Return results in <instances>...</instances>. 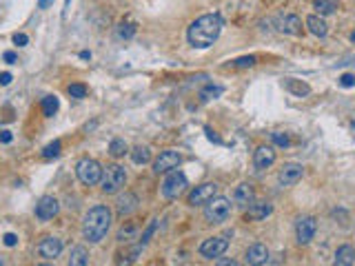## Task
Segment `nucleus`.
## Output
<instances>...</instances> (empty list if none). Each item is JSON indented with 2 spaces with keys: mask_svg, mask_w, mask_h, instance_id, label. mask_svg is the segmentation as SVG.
Instances as JSON below:
<instances>
[{
  "mask_svg": "<svg viewBox=\"0 0 355 266\" xmlns=\"http://www.w3.org/2000/svg\"><path fill=\"white\" fill-rule=\"evenodd\" d=\"M51 3H53V0H40V3H38V7H40V9H47Z\"/></svg>",
  "mask_w": 355,
  "mask_h": 266,
  "instance_id": "nucleus-42",
  "label": "nucleus"
},
{
  "mask_svg": "<svg viewBox=\"0 0 355 266\" xmlns=\"http://www.w3.org/2000/svg\"><path fill=\"white\" fill-rule=\"evenodd\" d=\"M58 209H60V204L53 195H42L36 204V218L42 220V222L53 220L55 215H58Z\"/></svg>",
  "mask_w": 355,
  "mask_h": 266,
  "instance_id": "nucleus-10",
  "label": "nucleus"
},
{
  "mask_svg": "<svg viewBox=\"0 0 355 266\" xmlns=\"http://www.w3.org/2000/svg\"><path fill=\"white\" fill-rule=\"evenodd\" d=\"M249 266H262L269 259V248L264 244H253V246L247 248V255H244Z\"/></svg>",
  "mask_w": 355,
  "mask_h": 266,
  "instance_id": "nucleus-16",
  "label": "nucleus"
},
{
  "mask_svg": "<svg viewBox=\"0 0 355 266\" xmlns=\"http://www.w3.org/2000/svg\"><path fill=\"white\" fill-rule=\"evenodd\" d=\"M222 27H224V20H222L220 14H204V16H200L198 20H193L191 25H189V31H187L189 44H191V47H196V49L211 47V44H213L220 38Z\"/></svg>",
  "mask_w": 355,
  "mask_h": 266,
  "instance_id": "nucleus-1",
  "label": "nucleus"
},
{
  "mask_svg": "<svg viewBox=\"0 0 355 266\" xmlns=\"http://www.w3.org/2000/svg\"><path fill=\"white\" fill-rule=\"evenodd\" d=\"M14 42L18 44V47H25V44L29 42V38H27L25 33H14Z\"/></svg>",
  "mask_w": 355,
  "mask_h": 266,
  "instance_id": "nucleus-37",
  "label": "nucleus"
},
{
  "mask_svg": "<svg viewBox=\"0 0 355 266\" xmlns=\"http://www.w3.org/2000/svg\"><path fill=\"white\" fill-rule=\"evenodd\" d=\"M351 40H353V42H355V31H353V33H351Z\"/></svg>",
  "mask_w": 355,
  "mask_h": 266,
  "instance_id": "nucleus-45",
  "label": "nucleus"
},
{
  "mask_svg": "<svg viewBox=\"0 0 355 266\" xmlns=\"http://www.w3.org/2000/svg\"><path fill=\"white\" fill-rule=\"evenodd\" d=\"M355 264V248L351 244H342L335 251V259H333V266H353Z\"/></svg>",
  "mask_w": 355,
  "mask_h": 266,
  "instance_id": "nucleus-18",
  "label": "nucleus"
},
{
  "mask_svg": "<svg viewBox=\"0 0 355 266\" xmlns=\"http://www.w3.org/2000/svg\"><path fill=\"white\" fill-rule=\"evenodd\" d=\"M69 3H71V0H65V7H69Z\"/></svg>",
  "mask_w": 355,
  "mask_h": 266,
  "instance_id": "nucleus-44",
  "label": "nucleus"
},
{
  "mask_svg": "<svg viewBox=\"0 0 355 266\" xmlns=\"http://www.w3.org/2000/svg\"><path fill=\"white\" fill-rule=\"evenodd\" d=\"M80 58L82 60H89V58H91V53H89V51H80Z\"/></svg>",
  "mask_w": 355,
  "mask_h": 266,
  "instance_id": "nucleus-43",
  "label": "nucleus"
},
{
  "mask_svg": "<svg viewBox=\"0 0 355 266\" xmlns=\"http://www.w3.org/2000/svg\"><path fill=\"white\" fill-rule=\"evenodd\" d=\"M127 182V173L120 164H109L107 169H102V180H100V186H102L104 193H118Z\"/></svg>",
  "mask_w": 355,
  "mask_h": 266,
  "instance_id": "nucleus-5",
  "label": "nucleus"
},
{
  "mask_svg": "<svg viewBox=\"0 0 355 266\" xmlns=\"http://www.w3.org/2000/svg\"><path fill=\"white\" fill-rule=\"evenodd\" d=\"M67 91H69L71 98H78V100L87 96V87H85V85H78V82H76V85H69V89H67Z\"/></svg>",
  "mask_w": 355,
  "mask_h": 266,
  "instance_id": "nucleus-30",
  "label": "nucleus"
},
{
  "mask_svg": "<svg viewBox=\"0 0 355 266\" xmlns=\"http://www.w3.org/2000/svg\"><path fill=\"white\" fill-rule=\"evenodd\" d=\"M76 175H78V180L87 186L100 184V180H102V166L93 158H82L80 162L76 164Z\"/></svg>",
  "mask_w": 355,
  "mask_h": 266,
  "instance_id": "nucleus-4",
  "label": "nucleus"
},
{
  "mask_svg": "<svg viewBox=\"0 0 355 266\" xmlns=\"http://www.w3.org/2000/svg\"><path fill=\"white\" fill-rule=\"evenodd\" d=\"M155 226H158V222H155V220H153V222H151V224H149V229H147V231H144V233H142V237H140V242H138V246H140V248H142V246H144V244H147V242H149V237H151V235H153V231H155Z\"/></svg>",
  "mask_w": 355,
  "mask_h": 266,
  "instance_id": "nucleus-34",
  "label": "nucleus"
},
{
  "mask_svg": "<svg viewBox=\"0 0 355 266\" xmlns=\"http://www.w3.org/2000/svg\"><path fill=\"white\" fill-rule=\"evenodd\" d=\"M136 209H138V197L133 195V193L127 191L125 195L118 197V215H120V218H127V215H131Z\"/></svg>",
  "mask_w": 355,
  "mask_h": 266,
  "instance_id": "nucleus-19",
  "label": "nucleus"
},
{
  "mask_svg": "<svg viewBox=\"0 0 355 266\" xmlns=\"http://www.w3.org/2000/svg\"><path fill=\"white\" fill-rule=\"evenodd\" d=\"M215 193H218V184H213V182L200 184V186H196L191 193H189V204H191V207H200V204H207L209 200H213V197H215Z\"/></svg>",
  "mask_w": 355,
  "mask_h": 266,
  "instance_id": "nucleus-9",
  "label": "nucleus"
},
{
  "mask_svg": "<svg viewBox=\"0 0 355 266\" xmlns=\"http://www.w3.org/2000/svg\"><path fill=\"white\" fill-rule=\"evenodd\" d=\"M226 248H229V242H226L224 237H209V240H204L200 244V255L207 259L222 257V255L226 253Z\"/></svg>",
  "mask_w": 355,
  "mask_h": 266,
  "instance_id": "nucleus-8",
  "label": "nucleus"
},
{
  "mask_svg": "<svg viewBox=\"0 0 355 266\" xmlns=\"http://www.w3.org/2000/svg\"><path fill=\"white\" fill-rule=\"evenodd\" d=\"M182 162V155L178 153V151H162L155 158V162H153V171L155 173H169V171H175L178 166H180Z\"/></svg>",
  "mask_w": 355,
  "mask_h": 266,
  "instance_id": "nucleus-7",
  "label": "nucleus"
},
{
  "mask_svg": "<svg viewBox=\"0 0 355 266\" xmlns=\"http://www.w3.org/2000/svg\"><path fill=\"white\" fill-rule=\"evenodd\" d=\"M233 202L238 204L240 209H249L251 204L255 202V191L251 184H247V182H242V184L235 186V193H233Z\"/></svg>",
  "mask_w": 355,
  "mask_h": 266,
  "instance_id": "nucleus-14",
  "label": "nucleus"
},
{
  "mask_svg": "<svg viewBox=\"0 0 355 266\" xmlns=\"http://www.w3.org/2000/svg\"><path fill=\"white\" fill-rule=\"evenodd\" d=\"M42 111L47 118H51V115H55V111H58V98L55 96H47L42 100Z\"/></svg>",
  "mask_w": 355,
  "mask_h": 266,
  "instance_id": "nucleus-26",
  "label": "nucleus"
},
{
  "mask_svg": "<svg viewBox=\"0 0 355 266\" xmlns=\"http://www.w3.org/2000/svg\"><path fill=\"white\" fill-rule=\"evenodd\" d=\"M38 253H40L44 259H55L63 253V240H60V237H53V235L44 237L40 242V246H38Z\"/></svg>",
  "mask_w": 355,
  "mask_h": 266,
  "instance_id": "nucleus-13",
  "label": "nucleus"
},
{
  "mask_svg": "<svg viewBox=\"0 0 355 266\" xmlns=\"http://www.w3.org/2000/svg\"><path fill=\"white\" fill-rule=\"evenodd\" d=\"M231 64L238 66V69H244V66H253V64H255V55H242V58L233 60Z\"/></svg>",
  "mask_w": 355,
  "mask_h": 266,
  "instance_id": "nucleus-31",
  "label": "nucleus"
},
{
  "mask_svg": "<svg viewBox=\"0 0 355 266\" xmlns=\"http://www.w3.org/2000/svg\"><path fill=\"white\" fill-rule=\"evenodd\" d=\"M275 162V151H273V147H258L255 149V153H253V164H255V169H260V171H264V169H269L271 164Z\"/></svg>",
  "mask_w": 355,
  "mask_h": 266,
  "instance_id": "nucleus-17",
  "label": "nucleus"
},
{
  "mask_svg": "<svg viewBox=\"0 0 355 266\" xmlns=\"http://www.w3.org/2000/svg\"><path fill=\"white\" fill-rule=\"evenodd\" d=\"M284 87H286V91H291L293 96H298V98L309 96V93H311V87L307 85V82L295 80V78H286V80H284Z\"/></svg>",
  "mask_w": 355,
  "mask_h": 266,
  "instance_id": "nucleus-22",
  "label": "nucleus"
},
{
  "mask_svg": "<svg viewBox=\"0 0 355 266\" xmlns=\"http://www.w3.org/2000/svg\"><path fill=\"white\" fill-rule=\"evenodd\" d=\"M38 266H51V264H38Z\"/></svg>",
  "mask_w": 355,
  "mask_h": 266,
  "instance_id": "nucleus-46",
  "label": "nucleus"
},
{
  "mask_svg": "<svg viewBox=\"0 0 355 266\" xmlns=\"http://www.w3.org/2000/svg\"><path fill=\"white\" fill-rule=\"evenodd\" d=\"M3 60H5L7 64H16V60H18V58H16V53H14V51H5Z\"/></svg>",
  "mask_w": 355,
  "mask_h": 266,
  "instance_id": "nucleus-39",
  "label": "nucleus"
},
{
  "mask_svg": "<svg viewBox=\"0 0 355 266\" xmlns=\"http://www.w3.org/2000/svg\"><path fill=\"white\" fill-rule=\"evenodd\" d=\"M9 82H11V74H7V71H5V74H0V85L7 87Z\"/></svg>",
  "mask_w": 355,
  "mask_h": 266,
  "instance_id": "nucleus-41",
  "label": "nucleus"
},
{
  "mask_svg": "<svg viewBox=\"0 0 355 266\" xmlns=\"http://www.w3.org/2000/svg\"><path fill=\"white\" fill-rule=\"evenodd\" d=\"M273 213V207L269 202H253L251 207L247 209V218L249 220H264Z\"/></svg>",
  "mask_w": 355,
  "mask_h": 266,
  "instance_id": "nucleus-20",
  "label": "nucleus"
},
{
  "mask_svg": "<svg viewBox=\"0 0 355 266\" xmlns=\"http://www.w3.org/2000/svg\"><path fill=\"white\" fill-rule=\"evenodd\" d=\"M187 186H189V180H187V175L182 173V171H169V175L164 177V182H162V195L166 200H175L178 195H182V193L187 191Z\"/></svg>",
  "mask_w": 355,
  "mask_h": 266,
  "instance_id": "nucleus-6",
  "label": "nucleus"
},
{
  "mask_svg": "<svg viewBox=\"0 0 355 266\" xmlns=\"http://www.w3.org/2000/svg\"><path fill=\"white\" fill-rule=\"evenodd\" d=\"M277 29L282 33H288V36H300V33H302V20H300L295 14L280 16V18H277Z\"/></svg>",
  "mask_w": 355,
  "mask_h": 266,
  "instance_id": "nucleus-15",
  "label": "nucleus"
},
{
  "mask_svg": "<svg viewBox=\"0 0 355 266\" xmlns=\"http://www.w3.org/2000/svg\"><path fill=\"white\" fill-rule=\"evenodd\" d=\"M3 242H5V246H16L18 244V235L16 233H5V237H3Z\"/></svg>",
  "mask_w": 355,
  "mask_h": 266,
  "instance_id": "nucleus-35",
  "label": "nucleus"
},
{
  "mask_svg": "<svg viewBox=\"0 0 355 266\" xmlns=\"http://www.w3.org/2000/svg\"><path fill=\"white\" fill-rule=\"evenodd\" d=\"M340 85H342V87H353V85H355V76H353V74H344V76L340 78Z\"/></svg>",
  "mask_w": 355,
  "mask_h": 266,
  "instance_id": "nucleus-36",
  "label": "nucleus"
},
{
  "mask_svg": "<svg viewBox=\"0 0 355 266\" xmlns=\"http://www.w3.org/2000/svg\"><path fill=\"white\" fill-rule=\"evenodd\" d=\"M271 138H273V142L277 144V147H288V144H291L288 136H286V133H282V131H273V133H271Z\"/></svg>",
  "mask_w": 355,
  "mask_h": 266,
  "instance_id": "nucleus-33",
  "label": "nucleus"
},
{
  "mask_svg": "<svg viewBox=\"0 0 355 266\" xmlns=\"http://www.w3.org/2000/svg\"><path fill=\"white\" fill-rule=\"evenodd\" d=\"M304 173V166L298 162H286L277 173V180H280L282 186H293L295 182H300V177Z\"/></svg>",
  "mask_w": 355,
  "mask_h": 266,
  "instance_id": "nucleus-12",
  "label": "nucleus"
},
{
  "mask_svg": "<svg viewBox=\"0 0 355 266\" xmlns=\"http://www.w3.org/2000/svg\"><path fill=\"white\" fill-rule=\"evenodd\" d=\"M0 142H3V144H9V142H11V131H0Z\"/></svg>",
  "mask_w": 355,
  "mask_h": 266,
  "instance_id": "nucleus-40",
  "label": "nucleus"
},
{
  "mask_svg": "<svg viewBox=\"0 0 355 266\" xmlns=\"http://www.w3.org/2000/svg\"><path fill=\"white\" fill-rule=\"evenodd\" d=\"M231 215V200L215 195L213 200H209L207 207H204V220L209 224H222L226 218Z\"/></svg>",
  "mask_w": 355,
  "mask_h": 266,
  "instance_id": "nucleus-3",
  "label": "nucleus"
},
{
  "mask_svg": "<svg viewBox=\"0 0 355 266\" xmlns=\"http://www.w3.org/2000/svg\"><path fill=\"white\" fill-rule=\"evenodd\" d=\"M307 27H309V31L313 33V36H318V38H324L326 33H329V27H326V22H324L322 16H309Z\"/></svg>",
  "mask_w": 355,
  "mask_h": 266,
  "instance_id": "nucleus-21",
  "label": "nucleus"
},
{
  "mask_svg": "<svg viewBox=\"0 0 355 266\" xmlns=\"http://www.w3.org/2000/svg\"><path fill=\"white\" fill-rule=\"evenodd\" d=\"M109 153L113 155V158H122L125 153H129V147H127V142L122 140V138H115V140H111V144H109Z\"/></svg>",
  "mask_w": 355,
  "mask_h": 266,
  "instance_id": "nucleus-25",
  "label": "nucleus"
},
{
  "mask_svg": "<svg viewBox=\"0 0 355 266\" xmlns=\"http://www.w3.org/2000/svg\"><path fill=\"white\" fill-rule=\"evenodd\" d=\"M111 226V211L109 207H91L87 211L85 220H82V235L91 244L102 242V237L109 233Z\"/></svg>",
  "mask_w": 355,
  "mask_h": 266,
  "instance_id": "nucleus-2",
  "label": "nucleus"
},
{
  "mask_svg": "<svg viewBox=\"0 0 355 266\" xmlns=\"http://www.w3.org/2000/svg\"><path fill=\"white\" fill-rule=\"evenodd\" d=\"M133 33H136V27H133L131 22H122V25L118 27V36L120 38H131Z\"/></svg>",
  "mask_w": 355,
  "mask_h": 266,
  "instance_id": "nucleus-32",
  "label": "nucleus"
},
{
  "mask_svg": "<svg viewBox=\"0 0 355 266\" xmlns=\"http://www.w3.org/2000/svg\"><path fill=\"white\" fill-rule=\"evenodd\" d=\"M315 231H318V222H315V218H311V215H307V218H300L298 224H295V237L300 244H309L311 240H313Z\"/></svg>",
  "mask_w": 355,
  "mask_h": 266,
  "instance_id": "nucleus-11",
  "label": "nucleus"
},
{
  "mask_svg": "<svg viewBox=\"0 0 355 266\" xmlns=\"http://www.w3.org/2000/svg\"><path fill=\"white\" fill-rule=\"evenodd\" d=\"M215 266H238V262L231 257H220L218 262H215Z\"/></svg>",
  "mask_w": 355,
  "mask_h": 266,
  "instance_id": "nucleus-38",
  "label": "nucleus"
},
{
  "mask_svg": "<svg viewBox=\"0 0 355 266\" xmlns=\"http://www.w3.org/2000/svg\"><path fill=\"white\" fill-rule=\"evenodd\" d=\"M69 266H89V251L85 246H74V248H71Z\"/></svg>",
  "mask_w": 355,
  "mask_h": 266,
  "instance_id": "nucleus-23",
  "label": "nucleus"
},
{
  "mask_svg": "<svg viewBox=\"0 0 355 266\" xmlns=\"http://www.w3.org/2000/svg\"><path fill=\"white\" fill-rule=\"evenodd\" d=\"M131 160L136 164H147V162H151V151H149L147 147H136V149H131Z\"/></svg>",
  "mask_w": 355,
  "mask_h": 266,
  "instance_id": "nucleus-24",
  "label": "nucleus"
},
{
  "mask_svg": "<svg viewBox=\"0 0 355 266\" xmlns=\"http://www.w3.org/2000/svg\"><path fill=\"white\" fill-rule=\"evenodd\" d=\"M315 9H318L320 16H329L335 11V3L333 0H315Z\"/></svg>",
  "mask_w": 355,
  "mask_h": 266,
  "instance_id": "nucleus-29",
  "label": "nucleus"
},
{
  "mask_svg": "<svg viewBox=\"0 0 355 266\" xmlns=\"http://www.w3.org/2000/svg\"><path fill=\"white\" fill-rule=\"evenodd\" d=\"M60 149H63V144H60V140H53L51 144H47L42 151V158L44 160H51V158H58L60 155Z\"/></svg>",
  "mask_w": 355,
  "mask_h": 266,
  "instance_id": "nucleus-28",
  "label": "nucleus"
},
{
  "mask_svg": "<svg viewBox=\"0 0 355 266\" xmlns=\"http://www.w3.org/2000/svg\"><path fill=\"white\" fill-rule=\"evenodd\" d=\"M218 96H222V87L220 85H209V87H204L202 91H200V98L207 102V100H215Z\"/></svg>",
  "mask_w": 355,
  "mask_h": 266,
  "instance_id": "nucleus-27",
  "label": "nucleus"
}]
</instances>
